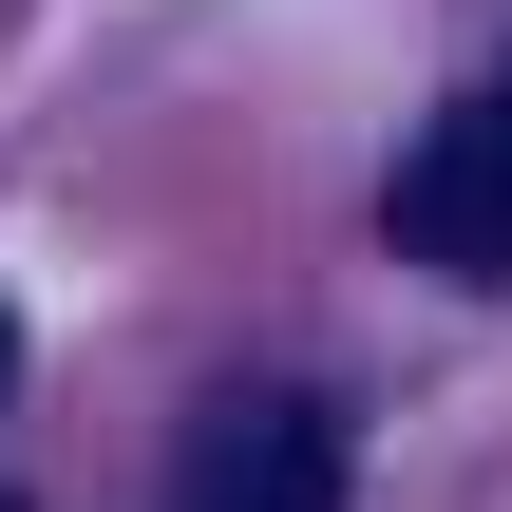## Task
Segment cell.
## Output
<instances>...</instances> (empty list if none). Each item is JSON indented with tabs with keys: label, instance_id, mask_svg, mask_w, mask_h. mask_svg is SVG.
Listing matches in <instances>:
<instances>
[{
	"label": "cell",
	"instance_id": "1",
	"mask_svg": "<svg viewBox=\"0 0 512 512\" xmlns=\"http://www.w3.org/2000/svg\"><path fill=\"white\" fill-rule=\"evenodd\" d=\"M380 228H399V266H437V285H512V76H475V95L399 152Z\"/></svg>",
	"mask_w": 512,
	"mask_h": 512
},
{
	"label": "cell",
	"instance_id": "2",
	"mask_svg": "<svg viewBox=\"0 0 512 512\" xmlns=\"http://www.w3.org/2000/svg\"><path fill=\"white\" fill-rule=\"evenodd\" d=\"M171 512H342V418L323 399H209L171 456Z\"/></svg>",
	"mask_w": 512,
	"mask_h": 512
},
{
	"label": "cell",
	"instance_id": "3",
	"mask_svg": "<svg viewBox=\"0 0 512 512\" xmlns=\"http://www.w3.org/2000/svg\"><path fill=\"white\" fill-rule=\"evenodd\" d=\"M0 380H19V323H0Z\"/></svg>",
	"mask_w": 512,
	"mask_h": 512
}]
</instances>
